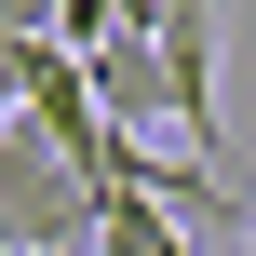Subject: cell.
Listing matches in <instances>:
<instances>
[{
	"label": "cell",
	"mask_w": 256,
	"mask_h": 256,
	"mask_svg": "<svg viewBox=\"0 0 256 256\" xmlns=\"http://www.w3.org/2000/svg\"><path fill=\"white\" fill-rule=\"evenodd\" d=\"M94 243V189L54 135L0 122V256H81Z\"/></svg>",
	"instance_id": "6da1fadb"
},
{
	"label": "cell",
	"mask_w": 256,
	"mask_h": 256,
	"mask_svg": "<svg viewBox=\"0 0 256 256\" xmlns=\"http://www.w3.org/2000/svg\"><path fill=\"white\" fill-rule=\"evenodd\" d=\"M81 94H94V122H108V135H135V122H176V94H162V54H148L135 27H108V40L81 54Z\"/></svg>",
	"instance_id": "7a4b0ae2"
},
{
	"label": "cell",
	"mask_w": 256,
	"mask_h": 256,
	"mask_svg": "<svg viewBox=\"0 0 256 256\" xmlns=\"http://www.w3.org/2000/svg\"><path fill=\"white\" fill-rule=\"evenodd\" d=\"M0 40H54V0H0Z\"/></svg>",
	"instance_id": "3957f363"
},
{
	"label": "cell",
	"mask_w": 256,
	"mask_h": 256,
	"mask_svg": "<svg viewBox=\"0 0 256 256\" xmlns=\"http://www.w3.org/2000/svg\"><path fill=\"white\" fill-rule=\"evenodd\" d=\"M243 256H256V189H243Z\"/></svg>",
	"instance_id": "277c9868"
},
{
	"label": "cell",
	"mask_w": 256,
	"mask_h": 256,
	"mask_svg": "<svg viewBox=\"0 0 256 256\" xmlns=\"http://www.w3.org/2000/svg\"><path fill=\"white\" fill-rule=\"evenodd\" d=\"M0 122H14V81H0Z\"/></svg>",
	"instance_id": "5b68a950"
},
{
	"label": "cell",
	"mask_w": 256,
	"mask_h": 256,
	"mask_svg": "<svg viewBox=\"0 0 256 256\" xmlns=\"http://www.w3.org/2000/svg\"><path fill=\"white\" fill-rule=\"evenodd\" d=\"M81 256H94V243H81Z\"/></svg>",
	"instance_id": "8992f818"
}]
</instances>
